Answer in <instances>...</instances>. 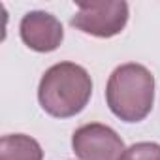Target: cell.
<instances>
[{
  "instance_id": "1",
  "label": "cell",
  "mask_w": 160,
  "mask_h": 160,
  "mask_svg": "<svg viewBox=\"0 0 160 160\" xmlns=\"http://www.w3.org/2000/svg\"><path fill=\"white\" fill-rule=\"evenodd\" d=\"M92 96L89 72L75 62L53 64L40 79L38 100L45 113L57 119H70L81 113Z\"/></svg>"
},
{
  "instance_id": "2",
  "label": "cell",
  "mask_w": 160,
  "mask_h": 160,
  "mask_svg": "<svg viewBox=\"0 0 160 160\" xmlns=\"http://www.w3.org/2000/svg\"><path fill=\"white\" fill-rule=\"evenodd\" d=\"M106 102L117 119L124 122L143 121L154 104V75L136 62L117 66L108 79Z\"/></svg>"
},
{
  "instance_id": "3",
  "label": "cell",
  "mask_w": 160,
  "mask_h": 160,
  "mask_svg": "<svg viewBox=\"0 0 160 160\" xmlns=\"http://www.w3.org/2000/svg\"><path fill=\"white\" fill-rule=\"evenodd\" d=\"M128 23V4L124 0H96L77 2V13L70 25L96 38H113Z\"/></svg>"
},
{
  "instance_id": "4",
  "label": "cell",
  "mask_w": 160,
  "mask_h": 160,
  "mask_svg": "<svg viewBox=\"0 0 160 160\" xmlns=\"http://www.w3.org/2000/svg\"><path fill=\"white\" fill-rule=\"evenodd\" d=\"M72 149L79 160H121L126 151L121 136L102 122L79 126L72 136Z\"/></svg>"
},
{
  "instance_id": "5",
  "label": "cell",
  "mask_w": 160,
  "mask_h": 160,
  "mask_svg": "<svg viewBox=\"0 0 160 160\" xmlns=\"http://www.w3.org/2000/svg\"><path fill=\"white\" fill-rule=\"evenodd\" d=\"M19 34L23 43L38 53H51L64 40V30L60 21L55 15L42 10L28 12L21 19Z\"/></svg>"
},
{
  "instance_id": "6",
  "label": "cell",
  "mask_w": 160,
  "mask_h": 160,
  "mask_svg": "<svg viewBox=\"0 0 160 160\" xmlns=\"http://www.w3.org/2000/svg\"><path fill=\"white\" fill-rule=\"evenodd\" d=\"M0 160H43V149L30 136L8 134L0 139Z\"/></svg>"
},
{
  "instance_id": "7",
  "label": "cell",
  "mask_w": 160,
  "mask_h": 160,
  "mask_svg": "<svg viewBox=\"0 0 160 160\" xmlns=\"http://www.w3.org/2000/svg\"><path fill=\"white\" fill-rule=\"evenodd\" d=\"M121 160H160V145L152 141H139L130 145Z\"/></svg>"
}]
</instances>
